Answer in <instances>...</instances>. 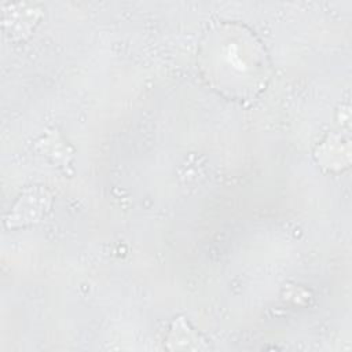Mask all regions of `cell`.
<instances>
[{"instance_id": "obj_1", "label": "cell", "mask_w": 352, "mask_h": 352, "mask_svg": "<svg viewBox=\"0 0 352 352\" xmlns=\"http://www.w3.org/2000/svg\"><path fill=\"white\" fill-rule=\"evenodd\" d=\"M198 66L208 84L226 98L257 96L270 78V60L260 40L246 26L219 22L204 34Z\"/></svg>"}, {"instance_id": "obj_2", "label": "cell", "mask_w": 352, "mask_h": 352, "mask_svg": "<svg viewBox=\"0 0 352 352\" xmlns=\"http://www.w3.org/2000/svg\"><path fill=\"white\" fill-rule=\"evenodd\" d=\"M51 204V197L48 191L43 187L28 188L12 206L7 223L10 227L26 226L38 221Z\"/></svg>"}]
</instances>
